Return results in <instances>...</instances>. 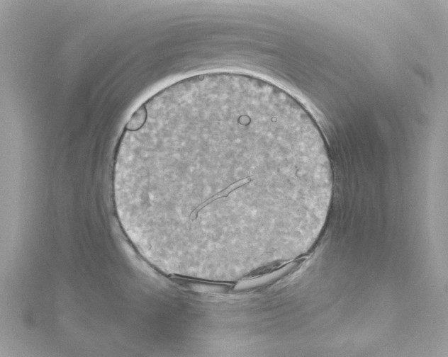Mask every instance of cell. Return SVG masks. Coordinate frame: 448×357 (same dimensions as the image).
<instances>
[{"instance_id":"6da1fadb","label":"cell","mask_w":448,"mask_h":357,"mask_svg":"<svg viewBox=\"0 0 448 357\" xmlns=\"http://www.w3.org/2000/svg\"><path fill=\"white\" fill-rule=\"evenodd\" d=\"M284 125L250 105L212 100L175 110L127 142L123 185L138 224L179 242L221 236L259 212L265 173H289Z\"/></svg>"}]
</instances>
